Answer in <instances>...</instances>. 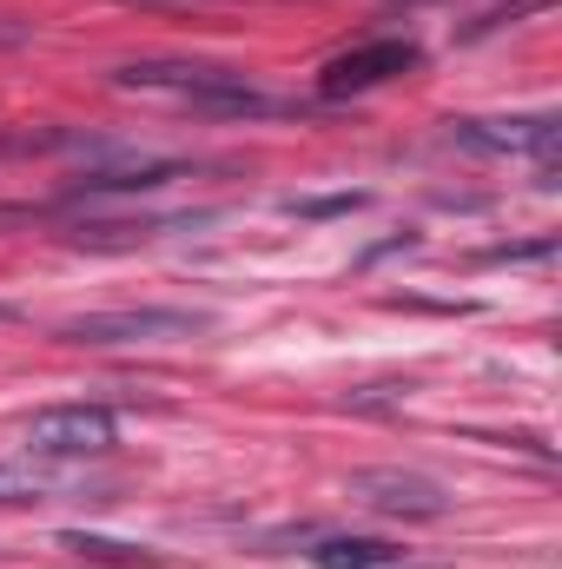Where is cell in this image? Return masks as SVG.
Listing matches in <instances>:
<instances>
[{
    "label": "cell",
    "instance_id": "8fae6325",
    "mask_svg": "<svg viewBox=\"0 0 562 569\" xmlns=\"http://www.w3.org/2000/svg\"><path fill=\"white\" fill-rule=\"evenodd\" d=\"M351 206H364V192H338V199H284V212H298V219H324V212H351Z\"/></svg>",
    "mask_w": 562,
    "mask_h": 569
},
{
    "label": "cell",
    "instance_id": "7a4b0ae2",
    "mask_svg": "<svg viewBox=\"0 0 562 569\" xmlns=\"http://www.w3.org/2000/svg\"><path fill=\"white\" fill-rule=\"evenodd\" d=\"M344 497L378 510V517H398V523H436L450 517V490L423 470H351L344 477Z\"/></svg>",
    "mask_w": 562,
    "mask_h": 569
},
{
    "label": "cell",
    "instance_id": "5b68a950",
    "mask_svg": "<svg viewBox=\"0 0 562 569\" xmlns=\"http://www.w3.org/2000/svg\"><path fill=\"white\" fill-rule=\"evenodd\" d=\"M562 140L556 113H516V120H450V146L463 152H530V159H550Z\"/></svg>",
    "mask_w": 562,
    "mask_h": 569
},
{
    "label": "cell",
    "instance_id": "8992f818",
    "mask_svg": "<svg viewBox=\"0 0 562 569\" xmlns=\"http://www.w3.org/2000/svg\"><path fill=\"white\" fill-rule=\"evenodd\" d=\"M225 73L232 67H212V60H127V67H113V87H127V93H172L185 107L205 87H219Z\"/></svg>",
    "mask_w": 562,
    "mask_h": 569
},
{
    "label": "cell",
    "instance_id": "7c38bea8",
    "mask_svg": "<svg viewBox=\"0 0 562 569\" xmlns=\"http://www.w3.org/2000/svg\"><path fill=\"white\" fill-rule=\"evenodd\" d=\"M556 252V239H536V246H496L490 259H550Z\"/></svg>",
    "mask_w": 562,
    "mask_h": 569
},
{
    "label": "cell",
    "instance_id": "6da1fadb",
    "mask_svg": "<svg viewBox=\"0 0 562 569\" xmlns=\"http://www.w3.org/2000/svg\"><path fill=\"white\" fill-rule=\"evenodd\" d=\"M212 331L205 311H172V305H140V311H80L60 318L53 338L60 345H87V351H133V345H179Z\"/></svg>",
    "mask_w": 562,
    "mask_h": 569
},
{
    "label": "cell",
    "instance_id": "52a82bcc",
    "mask_svg": "<svg viewBox=\"0 0 562 569\" xmlns=\"http://www.w3.org/2000/svg\"><path fill=\"white\" fill-rule=\"evenodd\" d=\"M185 172V159H127V166H100L73 186V199H113V192H159Z\"/></svg>",
    "mask_w": 562,
    "mask_h": 569
},
{
    "label": "cell",
    "instance_id": "277c9868",
    "mask_svg": "<svg viewBox=\"0 0 562 569\" xmlns=\"http://www.w3.org/2000/svg\"><path fill=\"white\" fill-rule=\"evenodd\" d=\"M113 443H120V425L107 405H60V411H40L27 425L33 457H107Z\"/></svg>",
    "mask_w": 562,
    "mask_h": 569
},
{
    "label": "cell",
    "instance_id": "3957f363",
    "mask_svg": "<svg viewBox=\"0 0 562 569\" xmlns=\"http://www.w3.org/2000/svg\"><path fill=\"white\" fill-rule=\"evenodd\" d=\"M418 60H423L418 40H364V47L324 60L318 93H324V100H358V93H371V87H391L398 73H418Z\"/></svg>",
    "mask_w": 562,
    "mask_h": 569
},
{
    "label": "cell",
    "instance_id": "30bf717a",
    "mask_svg": "<svg viewBox=\"0 0 562 569\" xmlns=\"http://www.w3.org/2000/svg\"><path fill=\"white\" fill-rule=\"evenodd\" d=\"M47 497H60V477H53V470L0 463V503H47Z\"/></svg>",
    "mask_w": 562,
    "mask_h": 569
},
{
    "label": "cell",
    "instance_id": "5bb4252c",
    "mask_svg": "<svg viewBox=\"0 0 562 569\" xmlns=\"http://www.w3.org/2000/svg\"><path fill=\"white\" fill-rule=\"evenodd\" d=\"M0 318H7V305H0Z\"/></svg>",
    "mask_w": 562,
    "mask_h": 569
},
{
    "label": "cell",
    "instance_id": "ba28073f",
    "mask_svg": "<svg viewBox=\"0 0 562 569\" xmlns=\"http://www.w3.org/2000/svg\"><path fill=\"white\" fill-rule=\"evenodd\" d=\"M398 543H384V537H318L311 550H304V563L311 569H398Z\"/></svg>",
    "mask_w": 562,
    "mask_h": 569
},
{
    "label": "cell",
    "instance_id": "9c48e42d",
    "mask_svg": "<svg viewBox=\"0 0 562 569\" xmlns=\"http://www.w3.org/2000/svg\"><path fill=\"white\" fill-rule=\"evenodd\" d=\"M60 550L80 557V563H100V569H165L159 550H145V543H120V537H93V530H60Z\"/></svg>",
    "mask_w": 562,
    "mask_h": 569
},
{
    "label": "cell",
    "instance_id": "4fadbf2b",
    "mask_svg": "<svg viewBox=\"0 0 562 569\" xmlns=\"http://www.w3.org/2000/svg\"><path fill=\"white\" fill-rule=\"evenodd\" d=\"M20 40V27H0V47H13Z\"/></svg>",
    "mask_w": 562,
    "mask_h": 569
}]
</instances>
